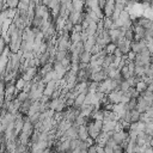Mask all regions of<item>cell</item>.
<instances>
[{
	"label": "cell",
	"mask_w": 153,
	"mask_h": 153,
	"mask_svg": "<svg viewBox=\"0 0 153 153\" xmlns=\"http://www.w3.org/2000/svg\"><path fill=\"white\" fill-rule=\"evenodd\" d=\"M115 6H116V1L114 0H108L106 1V5L104 7V16L106 18H111L112 14H114V11H115Z\"/></svg>",
	"instance_id": "3957f363"
},
{
	"label": "cell",
	"mask_w": 153,
	"mask_h": 153,
	"mask_svg": "<svg viewBox=\"0 0 153 153\" xmlns=\"http://www.w3.org/2000/svg\"><path fill=\"white\" fill-rule=\"evenodd\" d=\"M91 57H92V54L90 51H84L81 55H80V62L82 63H88L91 62Z\"/></svg>",
	"instance_id": "4fadbf2b"
},
{
	"label": "cell",
	"mask_w": 153,
	"mask_h": 153,
	"mask_svg": "<svg viewBox=\"0 0 153 153\" xmlns=\"http://www.w3.org/2000/svg\"><path fill=\"white\" fill-rule=\"evenodd\" d=\"M6 5H7V8H18L19 1L18 0H8V1H6Z\"/></svg>",
	"instance_id": "4316f807"
},
{
	"label": "cell",
	"mask_w": 153,
	"mask_h": 153,
	"mask_svg": "<svg viewBox=\"0 0 153 153\" xmlns=\"http://www.w3.org/2000/svg\"><path fill=\"white\" fill-rule=\"evenodd\" d=\"M120 88H121V91H122V92H127V91H129L130 85L128 84V81H127V80H123V81L121 82V85H120Z\"/></svg>",
	"instance_id": "83f0119b"
},
{
	"label": "cell",
	"mask_w": 153,
	"mask_h": 153,
	"mask_svg": "<svg viewBox=\"0 0 153 153\" xmlns=\"http://www.w3.org/2000/svg\"><path fill=\"white\" fill-rule=\"evenodd\" d=\"M105 79H108V75L105 74V72L102 69V71H99V72H96V73H92V75H91V78H90V81H94V82H102V81H104Z\"/></svg>",
	"instance_id": "8992f818"
},
{
	"label": "cell",
	"mask_w": 153,
	"mask_h": 153,
	"mask_svg": "<svg viewBox=\"0 0 153 153\" xmlns=\"http://www.w3.org/2000/svg\"><path fill=\"white\" fill-rule=\"evenodd\" d=\"M17 99H18L20 103H24V102H26V100L29 99V93H26V92L22 91V92H19V93H18Z\"/></svg>",
	"instance_id": "603a6c76"
},
{
	"label": "cell",
	"mask_w": 153,
	"mask_h": 153,
	"mask_svg": "<svg viewBox=\"0 0 153 153\" xmlns=\"http://www.w3.org/2000/svg\"><path fill=\"white\" fill-rule=\"evenodd\" d=\"M105 146H109V147H111V148H115L116 146H117V143L115 142V140L112 139V137H110L109 140H108V142H106V145Z\"/></svg>",
	"instance_id": "f546056e"
},
{
	"label": "cell",
	"mask_w": 153,
	"mask_h": 153,
	"mask_svg": "<svg viewBox=\"0 0 153 153\" xmlns=\"http://www.w3.org/2000/svg\"><path fill=\"white\" fill-rule=\"evenodd\" d=\"M82 31V26L80 25V24H76V25H74V27H73V30H72V32H81ZM71 32V33H72Z\"/></svg>",
	"instance_id": "4dcf8cb0"
},
{
	"label": "cell",
	"mask_w": 153,
	"mask_h": 153,
	"mask_svg": "<svg viewBox=\"0 0 153 153\" xmlns=\"http://www.w3.org/2000/svg\"><path fill=\"white\" fill-rule=\"evenodd\" d=\"M96 109L97 108L94 105H82L80 108V115L82 117H85V118H88L90 116H92V114L94 112Z\"/></svg>",
	"instance_id": "5b68a950"
},
{
	"label": "cell",
	"mask_w": 153,
	"mask_h": 153,
	"mask_svg": "<svg viewBox=\"0 0 153 153\" xmlns=\"http://www.w3.org/2000/svg\"><path fill=\"white\" fill-rule=\"evenodd\" d=\"M104 152H105V153H114V148H111V147H109V146H105V147H104Z\"/></svg>",
	"instance_id": "d590c367"
},
{
	"label": "cell",
	"mask_w": 153,
	"mask_h": 153,
	"mask_svg": "<svg viewBox=\"0 0 153 153\" xmlns=\"http://www.w3.org/2000/svg\"><path fill=\"white\" fill-rule=\"evenodd\" d=\"M81 140L80 139H72L71 140V149H69V152H72V151H74V149H76V148H79L80 147V145H81Z\"/></svg>",
	"instance_id": "d6986e66"
},
{
	"label": "cell",
	"mask_w": 153,
	"mask_h": 153,
	"mask_svg": "<svg viewBox=\"0 0 153 153\" xmlns=\"http://www.w3.org/2000/svg\"><path fill=\"white\" fill-rule=\"evenodd\" d=\"M69 54H71L69 51H60V50H57V53H56V55H55V61L61 62V61H62L63 59H66Z\"/></svg>",
	"instance_id": "9a60e30c"
},
{
	"label": "cell",
	"mask_w": 153,
	"mask_h": 153,
	"mask_svg": "<svg viewBox=\"0 0 153 153\" xmlns=\"http://www.w3.org/2000/svg\"><path fill=\"white\" fill-rule=\"evenodd\" d=\"M71 42L72 43L81 42V32H72L71 33Z\"/></svg>",
	"instance_id": "44dd1931"
},
{
	"label": "cell",
	"mask_w": 153,
	"mask_h": 153,
	"mask_svg": "<svg viewBox=\"0 0 153 153\" xmlns=\"http://www.w3.org/2000/svg\"><path fill=\"white\" fill-rule=\"evenodd\" d=\"M122 94H123L122 91H112V92H110V93L106 94V96H108L109 103H111V104H120V103H121Z\"/></svg>",
	"instance_id": "7a4b0ae2"
},
{
	"label": "cell",
	"mask_w": 153,
	"mask_h": 153,
	"mask_svg": "<svg viewBox=\"0 0 153 153\" xmlns=\"http://www.w3.org/2000/svg\"><path fill=\"white\" fill-rule=\"evenodd\" d=\"M124 37H126V39H128V41H130V42H133V41H134L135 33H134V30H133V27L126 31V33H124Z\"/></svg>",
	"instance_id": "cb8c5ba5"
},
{
	"label": "cell",
	"mask_w": 153,
	"mask_h": 153,
	"mask_svg": "<svg viewBox=\"0 0 153 153\" xmlns=\"http://www.w3.org/2000/svg\"><path fill=\"white\" fill-rule=\"evenodd\" d=\"M130 114H131V123H136V122L140 121V116H141V114H140L136 109L133 110V111H130Z\"/></svg>",
	"instance_id": "7402d4cb"
},
{
	"label": "cell",
	"mask_w": 153,
	"mask_h": 153,
	"mask_svg": "<svg viewBox=\"0 0 153 153\" xmlns=\"http://www.w3.org/2000/svg\"><path fill=\"white\" fill-rule=\"evenodd\" d=\"M149 30L153 31V20H151V26H149Z\"/></svg>",
	"instance_id": "74e56055"
},
{
	"label": "cell",
	"mask_w": 153,
	"mask_h": 153,
	"mask_svg": "<svg viewBox=\"0 0 153 153\" xmlns=\"http://www.w3.org/2000/svg\"><path fill=\"white\" fill-rule=\"evenodd\" d=\"M146 115H147V116H148L151 120H153V106H149V108L147 109Z\"/></svg>",
	"instance_id": "d6a6232c"
},
{
	"label": "cell",
	"mask_w": 153,
	"mask_h": 153,
	"mask_svg": "<svg viewBox=\"0 0 153 153\" xmlns=\"http://www.w3.org/2000/svg\"><path fill=\"white\" fill-rule=\"evenodd\" d=\"M114 60H115V56L114 55H106L105 59H104V62H103V68H106V67H110L112 63H114Z\"/></svg>",
	"instance_id": "2e32d148"
},
{
	"label": "cell",
	"mask_w": 153,
	"mask_h": 153,
	"mask_svg": "<svg viewBox=\"0 0 153 153\" xmlns=\"http://www.w3.org/2000/svg\"><path fill=\"white\" fill-rule=\"evenodd\" d=\"M69 153H81V149H80V147H79V148H76V149H74V151H72V152H69Z\"/></svg>",
	"instance_id": "8d00e7d4"
},
{
	"label": "cell",
	"mask_w": 153,
	"mask_h": 153,
	"mask_svg": "<svg viewBox=\"0 0 153 153\" xmlns=\"http://www.w3.org/2000/svg\"><path fill=\"white\" fill-rule=\"evenodd\" d=\"M87 118H85V117H82L81 115H79L78 117H76V120H75V122L73 123L74 126H76V127H81V126H87Z\"/></svg>",
	"instance_id": "e0dca14e"
},
{
	"label": "cell",
	"mask_w": 153,
	"mask_h": 153,
	"mask_svg": "<svg viewBox=\"0 0 153 153\" xmlns=\"http://www.w3.org/2000/svg\"><path fill=\"white\" fill-rule=\"evenodd\" d=\"M127 57H128L129 61H135V59H136V54H135L134 51H130V53L127 55Z\"/></svg>",
	"instance_id": "1f68e13d"
},
{
	"label": "cell",
	"mask_w": 153,
	"mask_h": 153,
	"mask_svg": "<svg viewBox=\"0 0 153 153\" xmlns=\"http://www.w3.org/2000/svg\"><path fill=\"white\" fill-rule=\"evenodd\" d=\"M87 128H88V135H90V137L96 141V140L99 137V135H100L102 133H99V131L94 128L93 122H88V123H87Z\"/></svg>",
	"instance_id": "ba28073f"
},
{
	"label": "cell",
	"mask_w": 153,
	"mask_h": 153,
	"mask_svg": "<svg viewBox=\"0 0 153 153\" xmlns=\"http://www.w3.org/2000/svg\"><path fill=\"white\" fill-rule=\"evenodd\" d=\"M145 133L152 136V134H153V122H152V121H151V122H148V123H146V129H145Z\"/></svg>",
	"instance_id": "f1b7e54d"
},
{
	"label": "cell",
	"mask_w": 153,
	"mask_h": 153,
	"mask_svg": "<svg viewBox=\"0 0 153 153\" xmlns=\"http://www.w3.org/2000/svg\"><path fill=\"white\" fill-rule=\"evenodd\" d=\"M54 72L56 73V76H57V80H62L63 78H65V75H66V73L68 72L62 65H61V62H57V61H55L54 62Z\"/></svg>",
	"instance_id": "6da1fadb"
},
{
	"label": "cell",
	"mask_w": 153,
	"mask_h": 153,
	"mask_svg": "<svg viewBox=\"0 0 153 153\" xmlns=\"http://www.w3.org/2000/svg\"><path fill=\"white\" fill-rule=\"evenodd\" d=\"M78 129H79V127H76V126H72L66 133H65V136L67 137V139H78Z\"/></svg>",
	"instance_id": "9c48e42d"
},
{
	"label": "cell",
	"mask_w": 153,
	"mask_h": 153,
	"mask_svg": "<svg viewBox=\"0 0 153 153\" xmlns=\"http://www.w3.org/2000/svg\"><path fill=\"white\" fill-rule=\"evenodd\" d=\"M147 87H148V85L145 82V81H140V82H137L136 84V86H135V88H136V91L141 94V93H143L145 91H147Z\"/></svg>",
	"instance_id": "ac0fdd59"
},
{
	"label": "cell",
	"mask_w": 153,
	"mask_h": 153,
	"mask_svg": "<svg viewBox=\"0 0 153 153\" xmlns=\"http://www.w3.org/2000/svg\"><path fill=\"white\" fill-rule=\"evenodd\" d=\"M87 153H98V152H97V145H93V146L88 147Z\"/></svg>",
	"instance_id": "836d02e7"
},
{
	"label": "cell",
	"mask_w": 153,
	"mask_h": 153,
	"mask_svg": "<svg viewBox=\"0 0 153 153\" xmlns=\"http://www.w3.org/2000/svg\"><path fill=\"white\" fill-rule=\"evenodd\" d=\"M116 49H117L116 44H114V43L108 44V45H106V53H108V55H114Z\"/></svg>",
	"instance_id": "484cf974"
},
{
	"label": "cell",
	"mask_w": 153,
	"mask_h": 153,
	"mask_svg": "<svg viewBox=\"0 0 153 153\" xmlns=\"http://www.w3.org/2000/svg\"><path fill=\"white\" fill-rule=\"evenodd\" d=\"M80 16H81V12H76V11H72L69 17H68V20L72 22L74 25L79 24V19H80Z\"/></svg>",
	"instance_id": "8fae6325"
},
{
	"label": "cell",
	"mask_w": 153,
	"mask_h": 153,
	"mask_svg": "<svg viewBox=\"0 0 153 153\" xmlns=\"http://www.w3.org/2000/svg\"><path fill=\"white\" fill-rule=\"evenodd\" d=\"M85 98H86V94L80 93V94L74 99V106H73V108L80 110V108H81V106L84 105V103H85Z\"/></svg>",
	"instance_id": "30bf717a"
},
{
	"label": "cell",
	"mask_w": 153,
	"mask_h": 153,
	"mask_svg": "<svg viewBox=\"0 0 153 153\" xmlns=\"http://www.w3.org/2000/svg\"><path fill=\"white\" fill-rule=\"evenodd\" d=\"M25 82H26V81H25V80H24L22 76H20L19 79H17V81H16V88H17V91H18V92H19V91L22 92V91L24 90Z\"/></svg>",
	"instance_id": "ffe728a7"
},
{
	"label": "cell",
	"mask_w": 153,
	"mask_h": 153,
	"mask_svg": "<svg viewBox=\"0 0 153 153\" xmlns=\"http://www.w3.org/2000/svg\"><path fill=\"white\" fill-rule=\"evenodd\" d=\"M72 5H73V10L76 12H84V10H85V2H82V1H79V0L72 1Z\"/></svg>",
	"instance_id": "7c38bea8"
},
{
	"label": "cell",
	"mask_w": 153,
	"mask_h": 153,
	"mask_svg": "<svg viewBox=\"0 0 153 153\" xmlns=\"http://www.w3.org/2000/svg\"><path fill=\"white\" fill-rule=\"evenodd\" d=\"M93 126H94V128H96L99 133H103V126H104V122H103V121L94 120V121H93Z\"/></svg>",
	"instance_id": "d4e9b609"
},
{
	"label": "cell",
	"mask_w": 153,
	"mask_h": 153,
	"mask_svg": "<svg viewBox=\"0 0 153 153\" xmlns=\"http://www.w3.org/2000/svg\"><path fill=\"white\" fill-rule=\"evenodd\" d=\"M98 4H99V7H100L102 10H104V7H105V5H106V1H105V0H98Z\"/></svg>",
	"instance_id": "e575fe53"
},
{
	"label": "cell",
	"mask_w": 153,
	"mask_h": 153,
	"mask_svg": "<svg viewBox=\"0 0 153 153\" xmlns=\"http://www.w3.org/2000/svg\"><path fill=\"white\" fill-rule=\"evenodd\" d=\"M136 103H137V98H131L127 104H126V109L127 111H133L136 109Z\"/></svg>",
	"instance_id": "5bb4252c"
},
{
	"label": "cell",
	"mask_w": 153,
	"mask_h": 153,
	"mask_svg": "<svg viewBox=\"0 0 153 153\" xmlns=\"http://www.w3.org/2000/svg\"><path fill=\"white\" fill-rule=\"evenodd\" d=\"M148 108H149V104L143 99V97L139 96V97H137V103H136V110H137L140 114H145Z\"/></svg>",
	"instance_id": "277c9868"
},
{
	"label": "cell",
	"mask_w": 153,
	"mask_h": 153,
	"mask_svg": "<svg viewBox=\"0 0 153 153\" xmlns=\"http://www.w3.org/2000/svg\"><path fill=\"white\" fill-rule=\"evenodd\" d=\"M88 137H90V135H88V128H87V126L79 127V129H78V139H80L81 141H86Z\"/></svg>",
	"instance_id": "52a82bcc"
}]
</instances>
